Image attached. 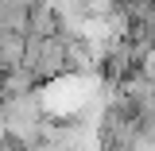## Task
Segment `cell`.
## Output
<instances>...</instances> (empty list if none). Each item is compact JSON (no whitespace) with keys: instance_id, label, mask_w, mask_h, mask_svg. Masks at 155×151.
Here are the masks:
<instances>
[{"instance_id":"obj_1","label":"cell","mask_w":155,"mask_h":151,"mask_svg":"<svg viewBox=\"0 0 155 151\" xmlns=\"http://www.w3.org/2000/svg\"><path fill=\"white\" fill-rule=\"evenodd\" d=\"M23 70L35 81H58L70 74V54H66V35H47V39H27Z\"/></svg>"},{"instance_id":"obj_2","label":"cell","mask_w":155,"mask_h":151,"mask_svg":"<svg viewBox=\"0 0 155 151\" xmlns=\"http://www.w3.org/2000/svg\"><path fill=\"white\" fill-rule=\"evenodd\" d=\"M27 54V35L23 31H0V77L23 66Z\"/></svg>"}]
</instances>
